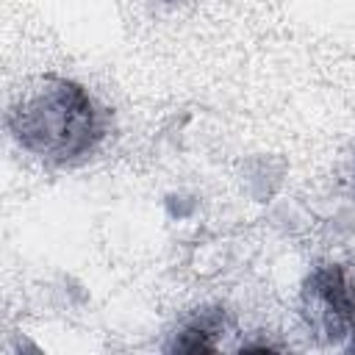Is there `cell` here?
<instances>
[{
    "label": "cell",
    "mask_w": 355,
    "mask_h": 355,
    "mask_svg": "<svg viewBox=\"0 0 355 355\" xmlns=\"http://www.w3.org/2000/svg\"><path fill=\"white\" fill-rule=\"evenodd\" d=\"M8 128L33 155L67 164L80 158L100 139V116L83 86L44 75L33 80L11 105Z\"/></svg>",
    "instance_id": "1"
},
{
    "label": "cell",
    "mask_w": 355,
    "mask_h": 355,
    "mask_svg": "<svg viewBox=\"0 0 355 355\" xmlns=\"http://www.w3.org/2000/svg\"><path fill=\"white\" fill-rule=\"evenodd\" d=\"M302 305L308 324L319 336L333 344L349 338L355 347V291L341 266L316 269L305 283Z\"/></svg>",
    "instance_id": "2"
},
{
    "label": "cell",
    "mask_w": 355,
    "mask_h": 355,
    "mask_svg": "<svg viewBox=\"0 0 355 355\" xmlns=\"http://www.w3.org/2000/svg\"><path fill=\"white\" fill-rule=\"evenodd\" d=\"M219 330H222V316L208 311V313L197 316L194 322H189L180 330V336L172 344V349H180V352H211V349H216L214 336Z\"/></svg>",
    "instance_id": "3"
}]
</instances>
